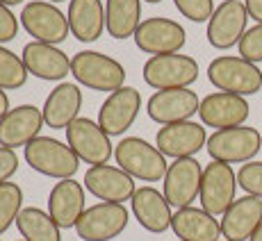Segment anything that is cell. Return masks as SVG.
I'll return each mask as SVG.
<instances>
[{
    "mask_svg": "<svg viewBox=\"0 0 262 241\" xmlns=\"http://www.w3.org/2000/svg\"><path fill=\"white\" fill-rule=\"evenodd\" d=\"M46 125L43 112L34 105H18L9 109L0 118V146L5 148H25L32 139L41 137V128Z\"/></svg>",
    "mask_w": 262,
    "mask_h": 241,
    "instance_id": "19",
    "label": "cell"
},
{
    "mask_svg": "<svg viewBox=\"0 0 262 241\" xmlns=\"http://www.w3.org/2000/svg\"><path fill=\"white\" fill-rule=\"evenodd\" d=\"M67 143L73 148L78 159L100 166L114 157V146L110 141V134L92 118H75L67 128Z\"/></svg>",
    "mask_w": 262,
    "mask_h": 241,
    "instance_id": "10",
    "label": "cell"
},
{
    "mask_svg": "<svg viewBox=\"0 0 262 241\" xmlns=\"http://www.w3.org/2000/svg\"><path fill=\"white\" fill-rule=\"evenodd\" d=\"M18 18H21V25L25 28V32L34 41L59 46L71 34L67 14L57 5L48 3V0H30V3H25Z\"/></svg>",
    "mask_w": 262,
    "mask_h": 241,
    "instance_id": "7",
    "label": "cell"
},
{
    "mask_svg": "<svg viewBox=\"0 0 262 241\" xmlns=\"http://www.w3.org/2000/svg\"><path fill=\"white\" fill-rule=\"evenodd\" d=\"M205 150L212 157V162L246 164L253 162L255 155L262 150V134L255 128H249V125L214 130L208 137Z\"/></svg>",
    "mask_w": 262,
    "mask_h": 241,
    "instance_id": "5",
    "label": "cell"
},
{
    "mask_svg": "<svg viewBox=\"0 0 262 241\" xmlns=\"http://www.w3.org/2000/svg\"><path fill=\"white\" fill-rule=\"evenodd\" d=\"M262 223V198L242 196L221 216V234L228 241H249Z\"/></svg>",
    "mask_w": 262,
    "mask_h": 241,
    "instance_id": "23",
    "label": "cell"
},
{
    "mask_svg": "<svg viewBox=\"0 0 262 241\" xmlns=\"http://www.w3.org/2000/svg\"><path fill=\"white\" fill-rule=\"evenodd\" d=\"M249 241H262V223H260V228L255 230V232H253V237H251Z\"/></svg>",
    "mask_w": 262,
    "mask_h": 241,
    "instance_id": "38",
    "label": "cell"
},
{
    "mask_svg": "<svg viewBox=\"0 0 262 241\" xmlns=\"http://www.w3.org/2000/svg\"><path fill=\"white\" fill-rule=\"evenodd\" d=\"M201 182H203V168L199 159H173V164H169V171L164 175L162 194L171 207L185 209L191 207V203L201 196Z\"/></svg>",
    "mask_w": 262,
    "mask_h": 241,
    "instance_id": "13",
    "label": "cell"
},
{
    "mask_svg": "<svg viewBox=\"0 0 262 241\" xmlns=\"http://www.w3.org/2000/svg\"><path fill=\"white\" fill-rule=\"evenodd\" d=\"M9 98H7V91H5V89H0V118L5 116V114L9 112Z\"/></svg>",
    "mask_w": 262,
    "mask_h": 241,
    "instance_id": "37",
    "label": "cell"
},
{
    "mask_svg": "<svg viewBox=\"0 0 262 241\" xmlns=\"http://www.w3.org/2000/svg\"><path fill=\"white\" fill-rule=\"evenodd\" d=\"M251 114L249 100L237 93H226V91H214L208 93L201 100L199 116L205 128H216V130H228V128H239L246 123Z\"/></svg>",
    "mask_w": 262,
    "mask_h": 241,
    "instance_id": "16",
    "label": "cell"
},
{
    "mask_svg": "<svg viewBox=\"0 0 262 241\" xmlns=\"http://www.w3.org/2000/svg\"><path fill=\"white\" fill-rule=\"evenodd\" d=\"M208 143V134H205L203 123H194V120H183V123L162 125L155 137V146L164 157L185 159L194 157L201 148Z\"/></svg>",
    "mask_w": 262,
    "mask_h": 241,
    "instance_id": "18",
    "label": "cell"
},
{
    "mask_svg": "<svg viewBox=\"0 0 262 241\" xmlns=\"http://www.w3.org/2000/svg\"><path fill=\"white\" fill-rule=\"evenodd\" d=\"M84 184L75 180H59L48 196V214L62 230H71L78 225L84 214Z\"/></svg>",
    "mask_w": 262,
    "mask_h": 241,
    "instance_id": "21",
    "label": "cell"
},
{
    "mask_svg": "<svg viewBox=\"0 0 262 241\" xmlns=\"http://www.w3.org/2000/svg\"><path fill=\"white\" fill-rule=\"evenodd\" d=\"M135 46L142 53L150 55H176L187 43V32L178 21L164 16L144 18L135 32Z\"/></svg>",
    "mask_w": 262,
    "mask_h": 241,
    "instance_id": "8",
    "label": "cell"
},
{
    "mask_svg": "<svg viewBox=\"0 0 262 241\" xmlns=\"http://www.w3.org/2000/svg\"><path fill=\"white\" fill-rule=\"evenodd\" d=\"M249 18L251 16L242 0H224L214 9L212 18L208 21V32H205L208 43L216 50H228L233 46H239Z\"/></svg>",
    "mask_w": 262,
    "mask_h": 241,
    "instance_id": "12",
    "label": "cell"
},
{
    "mask_svg": "<svg viewBox=\"0 0 262 241\" xmlns=\"http://www.w3.org/2000/svg\"><path fill=\"white\" fill-rule=\"evenodd\" d=\"M130 214L123 205L117 203H96L84 209L75 232L82 241H112L128 228Z\"/></svg>",
    "mask_w": 262,
    "mask_h": 241,
    "instance_id": "11",
    "label": "cell"
},
{
    "mask_svg": "<svg viewBox=\"0 0 262 241\" xmlns=\"http://www.w3.org/2000/svg\"><path fill=\"white\" fill-rule=\"evenodd\" d=\"M171 230L180 241H221V223L203 207L176 209L171 219Z\"/></svg>",
    "mask_w": 262,
    "mask_h": 241,
    "instance_id": "25",
    "label": "cell"
},
{
    "mask_svg": "<svg viewBox=\"0 0 262 241\" xmlns=\"http://www.w3.org/2000/svg\"><path fill=\"white\" fill-rule=\"evenodd\" d=\"M28 166L55 180H71L80 168V159L69 143L50 137H37L23 148Z\"/></svg>",
    "mask_w": 262,
    "mask_h": 241,
    "instance_id": "3",
    "label": "cell"
},
{
    "mask_svg": "<svg viewBox=\"0 0 262 241\" xmlns=\"http://www.w3.org/2000/svg\"><path fill=\"white\" fill-rule=\"evenodd\" d=\"M144 3H148V5H158V3H162V0H144Z\"/></svg>",
    "mask_w": 262,
    "mask_h": 241,
    "instance_id": "40",
    "label": "cell"
},
{
    "mask_svg": "<svg viewBox=\"0 0 262 241\" xmlns=\"http://www.w3.org/2000/svg\"><path fill=\"white\" fill-rule=\"evenodd\" d=\"M201 98L191 89H169V91H155L146 103V114L150 120L160 125H173L189 120L199 114Z\"/></svg>",
    "mask_w": 262,
    "mask_h": 241,
    "instance_id": "17",
    "label": "cell"
},
{
    "mask_svg": "<svg viewBox=\"0 0 262 241\" xmlns=\"http://www.w3.org/2000/svg\"><path fill=\"white\" fill-rule=\"evenodd\" d=\"M18 171V157L12 148H5L0 146V184L3 182H9L14 173Z\"/></svg>",
    "mask_w": 262,
    "mask_h": 241,
    "instance_id": "35",
    "label": "cell"
},
{
    "mask_svg": "<svg viewBox=\"0 0 262 241\" xmlns=\"http://www.w3.org/2000/svg\"><path fill=\"white\" fill-rule=\"evenodd\" d=\"M237 173L230 164L210 162L203 168V182H201V207L212 216H224L228 207L235 203L237 194Z\"/></svg>",
    "mask_w": 262,
    "mask_h": 241,
    "instance_id": "9",
    "label": "cell"
},
{
    "mask_svg": "<svg viewBox=\"0 0 262 241\" xmlns=\"http://www.w3.org/2000/svg\"><path fill=\"white\" fill-rule=\"evenodd\" d=\"M16 228L25 241H62V228L39 207H23L16 219Z\"/></svg>",
    "mask_w": 262,
    "mask_h": 241,
    "instance_id": "28",
    "label": "cell"
},
{
    "mask_svg": "<svg viewBox=\"0 0 262 241\" xmlns=\"http://www.w3.org/2000/svg\"><path fill=\"white\" fill-rule=\"evenodd\" d=\"M142 25V0H105V30L112 39L135 37Z\"/></svg>",
    "mask_w": 262,
    "mask_h": 241,
    "instance_id": "27",
    "label": "cell"
},
{
    "mask_svg": "<svg viewBox=\"0 0 262 241\" xmlns=\"http://www.w3.org/2000/svg\"><path fill=\"white\" fill-rule=\"evenodd\" d=\"M142 109V93L135 87H121L112 91L98 109V125L110 137H123L133 128Z\"/></svg>",
    "mask_w": 262,
    "mask_h": 241,
    "instance_id": "15",
    "label": "cell"
},
{
    "mask_svg": "<svg viewBox=\"0 0 262 241\" xmlns=\"http://www.w3.org/2000/svg\"><path fill=\"white\" fill-rule=\"evenodd\" d=\"M21 57L28 73L39 80H46V82H62L71 73L69 55L64 50H59L57 46H50V43H41V41L25 43Z\"/></svg>",
    "mask_w": 262,
    "mask_h": 241,
    "instance_id": "20",
    "label": "cell"
},
{
    "mask_svg": "<svg viewBox=\"0 0 262 241\" xmlns=\"http://www.w3.org/2000/svg\"><path fill=\"white\" fill-rule=\"evenodd\" d=\"M144 82L155 91L189 89L199 80V64L189 55H155L142 68Z\"/></svg>",
    "mask_w": 262,
    "mask_h": 241,
    "instance_id": "6",
    "label": "cell"
},
{
    "mask_svg": "<svg viewBox=\"0 0 262 241\" xmlns=\"http://www.w3.org/2000/svg\"><path fill=\"white\" fill-rule=\"evenodd\" d=\"M28 75L30 73L23 64V57H18L9 48L0 46V89H5V91L21 89L28 82Z\"/></svg>",
    "mask_w": 262,
    "mask_h": 241,
    "instance_id": "29",
    "label": "cell"
},
{
    "mask_svg": "<svg viewBox=\"0 0 262 241\" xmlns=\"http://www.w3.org/2000/svg\"><path fill=\"white\" fill-rule=\"evenodd\" d=\"M224 241H228V239H224Z\"/></svg>",
    "mask_w": 262,
    "mask_h": 241,
    "instance_id": "43",
    "label": "cell"
},
{
    "mask_svg": "<svg viewBox=\"0 0 262 241\" xmlns=\"http://www.w3.org/2000/svg\"><path fill=\"white\" fill-rule=\"evenodd\" d=\"M71 75L92 91H117L125 87V68L114 57L98 50H80L71 57Z\"/></svg>",
    "mask_w": 262,
    "mask_h": 241,
    "instance_id": "1",
    "label": "cell"
},
{
    "mask_svg": "<svg viewBox=\"0 0 262 241\" xmlns=\"http://www.w3.org/2000/svg\"><path fill=\"white\" fill-rule=\"evenodd\" d=\"M117 166L142 182H160L169 171L167 157L160 153L158 146H150L139 137H123L114 146Z\"/></svg>",
    "mask_w": 262,
    "mask_h": 241,
    "instance_id": "2",
    "label": "cell"
},
{
    "mask_svg": "<svg viewBox=\"0 0 262 241\" xmlns=\"http://www.w3.org/2000/svg\"><path fill=\"white\" fill-rule=\"evenodd\" d=\"M48 3H53V5H55V3H64V0H48ZM69 3H71V0H69Z\"/></svg>",
    "mask_w": 262,
    "mask_h": 241,
    "instance_id": "41",
    "label": "cell"
},
{
    "mask_svg": "<svg viewBox=\"0 0 262 241\" xmlns=\"http://www.w3.org/2000/svg\"><path fill=\"white\" fill-rule=\"evenodd\" d=\"M130 203H133L135 219L146 232L162 234L171 228V219H173L171 205L164 198V194H160L155 187H150V184L139 187Z\"/></svg>",
    "mask_w": 262,
    "mask_h": 241,
    "instance_id": "22",
    "label": "cell"
},
{
    "mask_svg": "<svg viewBox=\"0 0 262 241\" xmlns=\"http://www.w3.org/2000/svg\"><path fill=\"white\" fill-rule=\"evenodd\" d=\"M178 241H180V239H178Z\"/></svg>",
    "mask_w": 262,
    "mask_h": 241,
    "instance_id": "44",
    "label": "cell"
},
{
    "mask_svg": "<svg viewBox=\"0 0 262 241\" xmlns=\"http://www.w3.org/2000/svg\"><path fill=\"white\" fill-rule=\"evenodd\" d=\"M23 209V189L16 182L0 184V234H5L12 223H16Z\"/></svg>",
    "mask_w": 262,
    "mask_h": 241,
    "instance_id": "30",
    "label": "cell"
},
{
    "mask_svg": "<svg viewBox=\"0 0 262 241\" xmlns=\"http://www.w3.org/2000/svg\"><path fill=\"white\" fill-rule=\"evenodd\" d=\"M176 9L191 23H208L214 14V0H173Z\"/></svg>",
    "mask_w": 262,
    "mask_h": 241,
    "instance_id": "31",
    "label": "cell"
},
{
    "mask_svg": "<svg viewBox=\"0 0 262 241\" xmlns=\"http://www.w3.org/2000/svg\"><path fill=\"white\" fill-rule=\"evenodd\" d=\"M16 241H25V239H16Z\"/></svg>",
    "mask_w": 262,
    "mask_h": 241,
    "instance_id": "42",
    "label": "cell"
},
{
    "mask_svg": "<svg viewBox=\"0 0 262 241\" xmlns=\"http://www.w3.org/2000/svg\"><path fill=\"white\" fill-rule=\"evenodd\" d=\"M244 5H246L249 16L253 18V21L262 23V0H244Z\"/></svg>",
    "mask_w": 262,
    "mask_h": 241,
    "instance_id": "36",
    "label": "cell"
},
{
    "mask_svg": "<svg viewBox=\"0 0 262 241\" xmlns=\"http://www.w3.org/2000/svg\"><path fill=\"white\" fill-rule=\"evenodd\" d=\"M18 25H21V18L14 16V12L5 3H0V46L16 39Z\"/></svg>",
    "mask_w": 262,
    "mask_h": 241,
    "instance_id": "34",
    "label": "cell"
},
{
    "mask_svg": "<svg viewBox=\"0 0 262 241\" xmlns=\"http://www.w3.org/2000/svg\"><path fill=\"white\" fill-rule=\"evenodd\" d=\"M0 3H5V5H7V7H16V5L25 3V0H0Z\"/></svg>",
    "mask_w": 262,
    "mask_h": 241,
    "instance_id": "39",
    "label": "cell"
},
{
    "mask_svg": "<svg viewBox=\"0 0 262 241\" xmlns=\"http://www.w3.org/2000/svg\"><path fill=\"white\" fill-rule=\"evenodd\" d=\"M80 107H82V91L78 84L59 82L43 103V120L53 130H67L75 118H80Z\"/></svg>",
    "mask_w": 262,
    "mask_h": 241,
    "instance_id": "24",
    "label": "cell"
},
{
    "mask_svg": "<svg viewBox=\"0 0 262 241\" xmlns=\"http://www.w3.org/2000/svg\"><path fill=\"white\" fill-rule=\"evenodd\" d=\"M208 80L216 91L253 96L262 89V71L258 64L246 62L239 55H221L210 62Z\"/></svg>",
    "mask_w": 262,
    "mask_h": 241,
    "instance_id": "4",
    "label": "cell"
},
{
    "mask_svg": "<svg viewBox=\"0 0 262 241\" xmlns=\"http://www.w3.org/2000/svg\"><path fill=\"white\" fill-rule=\"evenodd\" d=\"M237 184L246 196L262 198V162H246L237 171Z\"/></svg>",
    "mask_w": 262,
    "mask_h": 241,
    "instance_id": "32",
    "label": "cell"
},
{
    "mask_svg": "<svg viewBox=\"0 0 262 241\" xmlns=\"http://www.w3.org/2000/svg\"><path fill=\"white\" fill-rule=\"evenodd\" d=\"M82 184L94 198L100 200V203L123 205L125 200H133L135 191H137L133 175H128L119 166H112V164L89 166L87 173H84Z\"/></svg>",
    "mask_w": 262,
    "mask_h": 241,
    "instance_id": "14",
    "label": "cell"
},
{
    "mask_svg": "<svg viewBox=\"0 0 262 241\" xmlns=\"http://www.w3.org/2000/svg\"><path fill=\"white\" fill-rule=\"evenodd\" d=\"M260 134H262V132H260Z\"/></svg>",
    "mask_w": 262,
    "mask_h": 241,
    "instance_id": "45",
    "label": "cell"
},
{
    "mask_svg": "<svg viewBox=\"0 0 262 241\" xmlns=\"http://www.w3.org/2000/svg\"><path fill=\"white\" fill-rule=\"evenodd\" d=\"M69 28L80 43H94L105 32L103 0H71L69 3Z\"/></svg>",
    "mask_w": 262,
    "mask_h": 241,
    "instance_id": "26",
    "label": "cell"
},
{
    "mask_svg": "<svg viewBox=\"0 0 262 241\" xmlns=\"http://www.w3.org/2000/svg\"><path fill=\"white\" fill-rule=\"evenodd\" d=\"M237 48H239V57H244L246 62L251 64L262 62V23H255L253 28L246 30Z\"/></svg>",
    "mask_w": 262,
    "mask_h": 241,
    "instance_id": "33",
    "label": "cell"
}]
</instances>
